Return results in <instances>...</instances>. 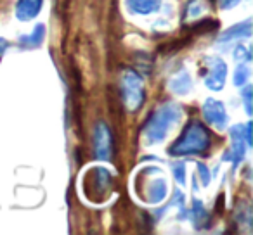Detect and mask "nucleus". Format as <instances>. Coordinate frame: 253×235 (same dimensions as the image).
Here are the masks:
<instances>
[{"mask_svg":"<svg viewBox=\"0 0 253 235\" xmlns=\"http://www.w3.org/2000/svg\"><path fill=\"white\" fill-rule=\"evenodd\" d=\"M95 156L99 159H108L109 152H111V137L106 128V125L99 123L95 128Z\"/></svg>","mask_w":253,"mask_h":235,"instance_id":"3","label":"nucleus"},{"mask_svg":"<svg viewBox=\"0 0 253 235\" xmlns=\"http://www.w3.org/2000/svg\"><path fill=\"white\" fill-rule=\"evenodd\" d=\"M40 4H42V0H19L16 12H18V16L23 21H26V19L33 18L40 11Z\"/></svg>","mask_w":253,"mask_h":235,"instance_id":"4","label":"nucleus"},{"mask_svg":"<svg viewBox=\"0 0 253 235\" xmlns=\"http://www.w3.org/2000/svg\"><path fill=\"white\" fill-rule=\"evenodd\" d=\"M130 5L137 12H151L158 9V0H130Z\"/></svg>","mask_w":253,"mask_h":235,"instance_id":"5","label":"nucleus"},{"mask_svg":"<svg viewBox=\"0 0 253 235\" xmlns=\"http://www.w3.org/2000/svg\"><path fill=\"white\" fill-rule=\"evenodd\" d=\"M125 94H126V104L130 105V109H137L142 99V85L134 73H126L125 76Z\"/></svg>","mask_w":253,"mask_h":235,"instance_id":"2","label":"nucleus"},{"mask_svg":"<svg viewBox=\"0 0 253 235\" xmlns=\"http://www.w3.org/2000/svg\"><path fill=\"white\" fill-rule=\"evenodd\" d=\"M179 144L184 145V149L180 152H196L207 147V134L203 132V128L200 125H193L189 130L186 132V137Z\"/></svg>","mask_w":253,"mask_h":235,"instance_id":"1","label":"nucleus"}]
</instances>
